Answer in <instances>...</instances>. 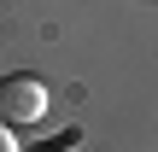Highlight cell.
Listing matches in <instances>:
<instances>
[{
    "instance_id": "6da1fadb",
    "label": "cell",
    "mask_w": 158,
    "mask_h": 152,
    "mask_svg": "<svg viewBox=\"0 0 158 152\" xmlns=\"http://www.w3.org/2000/svg\"><path fill=\"white\" fill-rule=\"evenodd\" d=\"M47 117V88H41V76H0V123L12 129H29V123H41Z\"/></svg>"
},
{
    "instance_id": "7a4b0ae2",
    "label": "cell",
    "mask_w": 158,
    "mask_h": 152,
    "mask_svg": "<svg viewBox=\"0 0 158 152\" xmlns=\"http://www.w3.org/2000/svg\"><path fill=\"white\" fill-rule=\"evenodd\" d=\"M0 152H18V135H12L6 123H0Z\"/></svg>"
}]
</instances>
